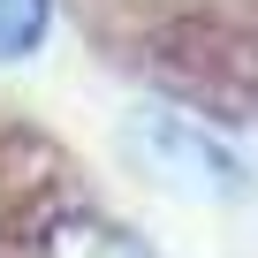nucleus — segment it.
Returning <instances> with one entry per match:
<instances>
[{"mask_svg":"<svg viewBox=\"0 0 258 258\" xmlns=\"http://www.w3.org/2000/svg\"><path fill=\"white\" fill-rule=\"evenodd\" d=\"M137 145L152 152V167L167 175V182H205V190H243V167L213 145V137H198L190 121H175V114H145L137 121Z\"/></svg>","mask_w":258,"mask_h":258,"instance_id":"f257e3e1","label":"nucleus"},{"mask_svg":"<svg viewBox=\"0 0 258 258\" xmlns=\"http://www.w3.org/2000/svg\"><path fill=\"white\" fill-rule=\"evenodd\" d=\"M46 38V0H0V61H16Z\"/></svg>","mask_w":258,"mask_h":258,"instance_id":"f03ea898","label":"nucleus"}]
</instances>
